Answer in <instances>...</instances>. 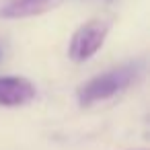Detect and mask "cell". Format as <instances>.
Returning <instances> with one entry per match:
<instances>
[{
  "label": "cell",
  "mask_w": 150,
  "mask_h": 150,
  "mask_svg": "<svg viewBox=\"0 0 150 150\" xmlns=\"http://www.w3.org/2000/svg\"><path fill=\"white\" fill-rule=\"evenodd\" d=\"M62 0H0V17L2 19H27L41 15Z\"/></svg>",
  "instance_id": "obj_4"
},
{
  "label": "cell",
  "mask_w": 150,
  "mask_h": 150,
  "mask_svg": "<svg viewBox=\"0 0 150 150\" xmlns=\"http://www.w3.org/2000/svg\"><path fill=\"white\" fill-rule=\"evenodd\" d=\"M35 86L21 76H0V105L19 107L35 99Z\"/></svg>",
  "instance_id": "obj_3"
},
{
  "label": "cell",
  "mask_w": 150,
  "mask_h": 150,
  "mask_svg": "<svg viewBox=\"0 0 150 150\" xmlns=\"http://www.w3.org/2000/svg\"><path fill=\"white\" fill-rule=\"evenodd\" d=\"M109 33V23L101 21V19H93L84 25H80L70 43H68V56L74 62H84L88 58H93L105 43V37Z\"/></svg>",
  "instance_id": "obj_2"
},
{
  "label": "cell",
  "mask_w": 150,
  "mask_h": 150,
  "mask_svg": "<svg viewBox=\"0 0 150 150\" xmlns=\"http://www.w3.org/2000/svg\"><path fill=\"white\" fill-rule=\"evenodd\" d=\"M140 70H142V66L138 62H129V64H123L119 68L107 70V72L95 76V78H91L88 82H84L76 91L78 105L80 107H91L99 101L115 97L117 93L125 91L129 84L136 82V78L140 76Z\"/></svg>",
  "instance_id": "obj_1"
}]
</instances>
